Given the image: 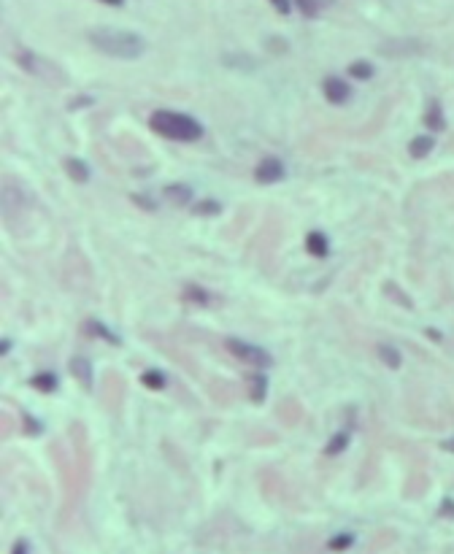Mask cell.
<instances>
[{
	"instance_id": "6da1fadb",
	"label": "cell",
	"mask_w": 454,
	"mask_h": 554,
	"mask_svg": "<svg viewBox=\"0 0 454 554\" xmlns=\"http://www.w3.org/2000/svg\"><path fill=\"white\" fill-rule=\"evenodd\" d=\"M90 43L103 55L119 57V60H138L146 52V43L138 33L119 30V28H95L90 30Z\"/></svg>"
},
{
	"instance_id": "7a4b0ae2",
	"label": "cell",
	"mask_w": 454,
	"mask_h": 554,
	"mask_svg": "<svg viewBox=\"0 0 454 554\" xmlns=\"http://www.w3.org/2000/svg\"><path fill=\"white\" fill-rule=\"evenodd\" d=\"M149 125H152V130H157L165 138H173V141H197L203 135L200 122L187 114H179V111H155Z\"/></svg>"
},
{
	"instance_id": "3957f363",
	"label": "cell",
	"mask_w": 454,
	"mask_h": 554,
	"mask_svg": "<svg viewBox=\"0 0 454 554\" xmlns=\"http://www.w3.org/2000/svg\"><path fill=\"white\" fill-rule=\"evenodd\" d=\"M227 349L241 359V362H249V365H259V368H268L270 365V355L259 346H252L246 341H238V338H227Z\"/></svg>"
},
{
	"instance_id": "277c9868",
	"label": "cell",
	"mask_w": 454,
	"mask_h": 554,
	"mask_svg": "<svg viewBox=\"0 0 454 554\" xmlns=\"http://www.w3.org/2000/svg\"><path fill=\"white\" fill-rule=\"evenodd\" d=\"M255 179H257L259 184H273V181L284 179V163L276 160V157H265L257 165V170H255Z\"/></svg>"
},
{
	"instance_id": "5b68a950",
	"label": "cell",
	"mask_w": 454,
	"mask_h": 554,
	"mask_svg": "<svg viewBox=\"0 0 454 554\" xmlns=\"http://www.w3.org/2000/svg\"><path fill=\"white\" fill-rule=\"evenodd\" d=\"M352 95V90H349V84L344 81V79H335V76H330L327 81H324V98L330 100V103H346Z\"/></svg>"
},
{
	"instance_id": "8992f818",
	"label": "cell",
	"mask_w": 454,
	"mask_h": 554,
	"mask_svg": "<svg viewBox=\"0 0 454 554\" xmlns=\"http://www.w3.org/2000/svg\"><path fill=\"white\" fill-rule=\"evenodd\" d=\"M424 125L433 128V130H444V128H446V119H444V111H441V103H438V100H433V103L427 106V111H424Z\"/></svg>"
},
{
	"instance_id": "52a82bcc",
	"label": "cell",
	"mask_w": 454,
	"mask_h": 554,
	"mask_svg": "<svg viewBox=\"0 0 454 554\" xmlns=\"http://www.w3.org/2000/svg\"><path fill=\"white\" fill-rule=\"evenodd\" d=\"M165 197L173 203V206H187L193 200V190L187 184H170L165 187Z\"/></svg>"
},
{
	"instance_id": "ba28073f",
	"label": "cell",
	"mask_w": 454,
	"mask_h": 554,
	"mask_svg": "<svg viewBox=\"0 0 454 554\" xmlns=\"http://www.w3.org/2000/svg\"><path fill=\"white\" fill-rule=\"evenodd\" d=\"M433 146H435V141H433L430 135H420V138H414V141H411V146H408V155H411L414 160H422V157H427V155L433 152Z\"/></svg>"
},
{
	"instance_id": "9c48e42d",
	"label": "cell",
	"mask_w": 454,
	"mask_h": 554,
	"mask_svg": "<svg viewBox=\"0 0 454 554\" xmlns=\"http://www.w3.org/2000/svg\"><path fill=\"white\" fill-rule=\"evenodd\" d=\"M424 46L414 43V41H400V43H384L379 52L382 55H411V52H422Z\"/></svg>"
},
{
	"instance_id": "30bf717a",
	"label": "cell",
	"mask_w": 454,
	"mask_h": 554,
	"mask_svg": "<svg viewBox=\"0 0 454 554\" xmlns=\"http://www.w3.org/2000/svg\"><path fill=\"white\" fill-rule=\"evenodd\" d=\"M65 170H68V176H70L73 181H79V184L90 179V168H87V163H81V160H76V157L65 160Z\"/></svg>"
},
{
	"instance_id": "8fae6325",
	"label": "cell",
	"mask_w": 454,
	"mask_h": 554,
	"mask_svg": "<svg viewBox=\"0 0 454 554\" xmlns=\"http://www.w3.org/2000/svg\"><path fill=\"white\" fill-rule=\"evenodd\" d=\"M306 249H308V255H314V257H324V255H327V238H324L322 233H308Z\"/></svg>"
},
{
	"instance_id": "7c38bea8",
	"label": "cell",
	"mask_w": 454,
	"mask_h": 554,
	"mask_svg": "<svg viewBox=\"0 0 454 554\" xmlns=\"http://www.w3.org/2000/svg\"><path fill=\"white\" fill-rule=\"evenodd\" d=\"M70 373L81 382V384H90L92 382V370H90V362L81 357H76L73 362H70Z\"/></svg>"
},
{
	"instance_id": "4fadbf2b",
	"label": "cell",
	"mask_w": 454,
	"mask_h": 554,
	"mask_svg": "<svg viewBox=\"0 0 454 554\" xmlns=\"http://www.w3.org/2000/svg\"><path fill=\"white\" fill-rule=\"evenodd\" d=\"M295 3H297V8H300L306 17H311V19H314L322 8L333 6V0H295Z\"/></svg>"
},
{
	"instance_id": "5bb4252c",
	"label": "cell",
	"mask_w": 454,
	"mask_h": 554,
	"mask_svg": "<svg viewBox=\"0 0 454 554\" xmlns=\"http://www.w3.org/2000/svg\"><path fill=\"white\" fill-rule=\"evenodd\" d=\"M379 359H382L387 368H400V362H403L400 352H397L395 346H389V344H382V346H379Z\"/></svg>"
},
{
	"instance_id": "9a60e30c",
	"label": "cell",
	"mask_w": 454,
	"mask_h": 554,
	"mask_svg": "<svg viewBox=\"0 0 454 554\" xmlns=\"http://www.w3.org/2000/svg\"><path fill=\"white\" fill-rule=\"evenodd\" d=\"M349 76H352V79H357V81H368V79L373 76V66H371L368 60L352 63V66H349Z\"/></svg>"
},
{
	"instance_id": "2e32d148",
	"label": "cell",
	"mask_w": 454,
	"mask_h": 554,
	"mask_svg": "<svg viewBox=\"0 0 454 554\" xmlns=\"http://www.w3.org/2000/svg\"><path fill=\"white\" fill-rule=\"evenodd\" d=\"M32 387L43 392H55L57 390V376L55 373H38V376H32Z\"/></svg>"
},
{
	"instance_id": "e0dca14e",
	"label": "cell",
	"mask_w": 454,
	"mask_h": 554,
	"mask_svg": "<svg viewBox=\"0 0 454 554\" xmlns=\"http://www.w3.org/2000/svg\"><path fill=\"white\" fill-rule=\"evenodd\" d=\"M141 382H144L146 387H152V390H162V387H165V376H162L160 370H146V373L141 376Z\"/></svg>"
},
{
	"instance_id": "ac0fdd59",
	"label": "cell",
	"mask_w": 454,
	"mask_h": 554,
	"mask_svg": "<svg viewBox=\"0 0 454 554\" xmlns=\"http://www.w3.org/2000/svg\"><path fill=\"white\" fill-rule=\"evenodd\" d=\"M346 444H349V433H338V435L327 444V455H338L341 449H346Z\"/></svg>"
},
{
	"instance_id": "d6986e66",
	"label": "cell",
	"mask_w": 454,
	"mask_h": 554,
	"mask_svg": "<svg viewBox=\"0 0 454 554\" xmlns=\"http://www.w3.org/2000/svg\"><path fill=\"white\" fill-rule=\"evenodd\" d=\"M352 541H355V538H352L349 533H341V535H335V538L330 541V549H335V552H341V549H349V546H352Z\"/></svg>"
},
{
	"instance_id": "ffe728a7",
	"label": "cell",
	"mask_w": 454,
	"mask_h": 554,
	"mask_svg": "<svg viewBox=\"0 0 454 554\" xmlns=\"http://www.w3.org/2000/svg\"><path fill=\"white\" fill-rule=\"evenodd\" d=\"M217 211H219V203H214V200L195 203V214H217Z\"/></svg>"
},
{
	"instance_id": "44dd1931",
	"label": "cell",
	"mask_w": 454,
	"mask_h": 554,
	"mask_svg": "<svg viewBox=\"0 0 454 554\" xmlns=\"http://www.w3.org/2000/svg\"><path fill=\"white\" fill-rule=\"evenodd\" d=\"M187 297H190L193 303H208V295L203 293V290H193V287L187 290Z\"/></svg>"
},
{
	"instance_id": "7402d4cb",
	"label": "cell",
	"mask_w": 454,
	"mask_h": 554,
	"mask_svg": "<svg viewBox=\"0 0 454 554\" xmlns=\"http://www.w3.org/2000/svg\"><path fill=\"white\" fill-rule=\"evenodd\" d=\"M255 392H252V400H262L265 397V379H255Z\"/></svg>"
},
{
	"instance_id": "603a6c76",
	"label": "cell",
	"mask_w": 454,
	"mask_h": 554,
	"mask_svg": "<svg viewBox=\"0 0 454 554\" xmlns=\"http://www.w3.org/2000/svg\"><path fill=\"white\" fill-rule=\"evenodd\" d=\"M270 3H273V8H276L279 14H284V17H287V14L292 11L290 0H270Z\"/></svg>"
},
{
	"instance_id": "cb8c5ba5",
	"label": "cell",
	"mask_w": 454,
	"mask_h": 554,
	"mask_svg": "<svg viewBox=\"0 0 454 554\" xmlns=\"http://www.w3.org/2000/svg\"><path fill=\"white\" fill-rule=\"evenodd\" d=\"M11 554H28V544H25V541H19V544L14 546V552H11Z\"/></svg>"
},
{
	"instance_id": "d4e9b609",
	"label": "cell",
	"mask_w": 454,
	"mask_h": 554,
	"mask_svg": "<svg viewBox=\"0 0 454 554\" xmlns=\"http://www.w3.org/2000/svg\"><path fill=\"white\" fill-rule=\"evenodd\" d=\"M103 3H108V6H122L125 0H103Z\"/></svg>"
},
{
	"instance_id": "484cf974",
	"label": "cell",
	"mask_w": 454,
	"mask_h": 554,
	"mask_svg": "<svg viewBox=\"0 0 454 554\" xmlns=\"http://www.w3.org/2000/svg\"><path fill=\"white\" fill-rule=\"evenodd\" d=\"M444 449H449V452H454V441H446V444H444Z\"/></svg>"
}]
</instances>
